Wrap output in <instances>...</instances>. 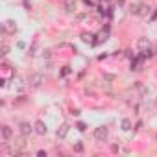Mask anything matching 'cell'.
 <instances>
[{
	"label": "cell",
	"mask_w": 157,
	"mask_h": 157,
	"mask_svg": "<svg viewBox=\"0 0 157 157\" xmlns=\"http://www.w3.org/2000/svg\"><path fill=\"white\" fill-rule=\"evenodd\" d=\"M142 67H144V57L142 56L139 59H133L131 61V70H142Z\"/></svg>",
	"instance_id": "6"
},
{
	"label": "cell",
	"mask_w": 157,
	"mask_h": 157,
	"mask_svg": "<svg viewBox=\"0 0 157 157\" xmlns=\"http://www.w3.org/2000/svg\"><path fill=\"white\" fill-rule=\"evenodd\" d=\"M15 30H17L15 22H13V21H6V26H4V30H2V32H15Z\"/></svg>",
	"instance_id": "12"
},
{
	"label": "cell",
	"mask_w": 157,
	"mask_h": 157,
	"mask_svg": "<svg viewBox=\"0 0 157 157\" xmlns=\"http://www.w3.org/2000/svg\"><path fill=\"white\" fill-rule=\"evenodd\" d=\"M151 19H157V11H155V13H153V17H151Z\"/></svg>",
	"instance_id": "24"
},
{
	"label": "cell",
	"mask_w": 157,
	"mask_h": 157,
	"mask_svg": "<svg viewBox=\"0 0 157 157\" xmlns=\"http://www.w3.org/2000/svg\"><path fill=\"white\" fill-rule=\"evenodd\" d=\"M135 87H137V89L140 91V96H146V94H148V89H146V87H144V85H142L140 82H137V83H135Z\"/></svg>",
	"instance_id": "15"
},
{
	"label": "cell",
	"mask_w": 157,
	"mask_h": 157,
	"mask_svg": "<svg viewBox=\"0 0 157 157\" xmlns=\"http://www.w3.org/2000/svg\"><path fill=\"white\" fill-rule=\"evenodd\" d=\"M68 72H70V70H68V67H65V68H63V72H61V74H63V76H67V74H68Z\"/></svg>",
	"instance_id": "22"
},
{
	"label": "cell",
	"mask_w": 157,
	"mask_h": 157,
	"mask_svg": "<svg viewBox=\"0 0 157 157\" xmlns=\"http://www.w3.org/2000/svg\"><path fill=\"white\" fill-rule=\"evenodd\" d=\"M102 41H107V28H105V32H102V33L98 35V41H96V43H102Z\"/></svg>",
	"instance_id": "18"
},
{
	"label": "cell",
	"mask_w": 157,
	"mask_h": 157,
	"mask_svg": "<svg viewBox=\"0 0 157 157\" xmlns=\"http://www.w3.org/2000/svg\"><path fill=\"white\" fill-rule=\"evenodd\" d=\"M8 52H10V46H8V44L4 43L2 46H0V56H2V57H4V56H8Z\"/></svg>",
	"instance_id": "17"
},
{
	"label": "cell",
	"mask_w": 157,
	"mask_h": 157,
	"mask_svg": "<svg viewBox=\"0 0 157 157\" xmlns=\"http://www.w3.org/2000/svg\"><path fill=\"white\" fill-rule=\"evenodd\" d=\"M82 41H83V43L96 44V41H94V33H82Z\"/></svg>",
	"instance_id": "10"
},
{
	"label": "cell",
	"mask_w": 157,
	"mask_h": 157,
	"mask_svg": "<svg viewBox=\"0 0 157 157\" xmlns=\"http://www.w3.org/2000/svg\"><path fill=\"white\" fill-rule=\"evenodd\" d=\"M78 129H80V131H85L87 128H85V124H83V122H78Z\"/></svg>",
	"instance_id": "21"
},
{
	"label": "cell",
	"mask_w": 157,
	"mask_h": 157,
	"mask_svg": "<svg viewBox=\"0 0 157 157\" xmlns=\"http://www.w3.org/2000/svg\"><path fill=\"white\" fill-rule=\"evenodd\" d=\"M139 10H140V4H129V13L131 15H139Z\"/></svg>",
	"instance_id": "13"
},
{
	"label": "cell",
	"mask_w": 157,
	"mask_h": 157,
	"mask_svg": "<svg viewBox=\"0 0 157 157\" xmlns=\"http://www.w3.org/2000/svg\"><path fill=\"white\" fill-rule=\"evenodd\" d=\"M155 54H157V44H155Z\"/></svg>",
	"instance_id": "25"
},
{
	"label": "cell",
	"mask_w": 157,
	"mask_h": 157,
	"mask_svg": "<svg viewBox=\"0 0 157 157\" xmlns=\"http://www.w3.org/2000/svg\"><path fill=\"white\" fill-rule=\"evenodd\" d=\"M150 13V6H146V4H140V10H139V15L140 17H146Z\"/></svg>",
	"instance_id": "14"
},
{
	"label": "cell",
	"mask_w": 157,
	"mask_h": 157,
	"mask_svg": "<svg viewBox=\"0 0 157 157\" xmlns=\"http://www.w3.org/2000/svg\"><path fill=\"white\" fill-rule=\"evenodd\" d=\"M67 133H68V124H63V126H61V128H57V131H56L57 139H65V137H67Z\"/></svg>",
	"instance_id": "8"
},
{
	"label": "cell",
	"mask_w": 157,
	"mask_h": 157,
	"mask_svg": "<svg viewBox=\"0 0 157 157\" xmlns=\"http://www.w3.org/2000/svg\"><path fill=\"white\" fill-rule=\"evenodd\" d=\"M85 19H87V13H78V15H76V21H78V22H82V21H85Z\"/></svg>",
	"instance_id": "19"
},
{
	"label": "cell",
	"mask_w": 157,
	"mask_h": 157,
	"mask_svg": "<svg viewBox=\"0 0 157 157\" xmlns=\"http://www.w3.org/2000/svg\"><path fill=\"white\" fill-rule=\"evenodd\" d=\"M74 150H76V151H83V144H82V142H78V144L74 146Z\"/></svg>",
	"instance_id": "20"
},
{
	"label": "cell",
	"mask_w": 157,
	"mask_h": 157,
	"mask_svg": "<svg viewBox=\"0 0 157 157\" xmlns=\"http://www.w3.org/2000/svg\"><path fill=\"white\" fill-rule=\"evenodd\" d=\"M37 155H39V157H46V151H43V150H41V151H37Z\"/></svg>",
	"instance_id": "23"
},
{
	"label": "cell",
	"mask_w": 157,
	"mask_h": 157,
	"mask_svg": "<svg viewBox=\"0 0 157 157\" xmlns=\"http://www.w3.org/2000/svg\"><path fill=\"white\" fill-rule=\"evenodd\" d=\"M2 137H4L6 140H10V139L13 137V129H11L10 126H2Z\"/></svg>",
	"instance_id": "9"
},
{
	"label": "cell",
	"mask_w": 157,
	"mask_h": 157,
	"mask_svg": "<svg viewBox=\"0 0 157 157\" xmlns=\"http://www.w3.org/2000/svg\"><path fill=\"white\" fill-rule=\"evenodd\" d=\"M107 135H109L107 126H98V128L94 129V139H96V140H100V142H104V140L107 139Z\"/></svg>",
	"instance_id": "1"
},
{
	"label": "cell",
	"mask_w": 157,
	"mask_h": 157,
	"mask_svg": "<svg viewBox=\"0 0 157 157\" xmlns=\"http://www.w3.org/2000/svg\"><path fill=\"white\" fill-rule=\"evenodd\" d=\"M137 46H139L140 52L146 50V48H150V39H148V37H140V39L137 41Z\"/></svg>",
	"instance_id": "7"
},
{
	"label": "cell",
	"mask_w": 157,
	"mask_h": 157,
	"mask_svg": "<svg viewBox=\"0 0 157 157\" xmlns=\"http://www.w3.org/2000/svg\"><path fill=\"white\" fill-rule=\"evenodd\" d=\"M32 131H35V128H32L28 122H22V124H21V135L28 137V135H32Z\"/></svg>",
	"instance_id": "5"
},
{
	"label": "cell",
	"mask_w": 157,
	"mask_h": 157,
	"mask_svg": "<svg viewBox=\"0 0 157 157\" xmlns=\"http://www.w3.org/2000/svg\"><path fill=\"white\" fill-rule=\"evenodd\" d=\"M28 82H30V85H32V87H39V85L44 82V76H43V74H32Z\"/></svg>",
	"instance_id": "2"
},
{
	"label": "cell",
	"mask_w": 157,
	"mask_h": 157,
	"mask_svg": "<svg viewBox=\"0 0 157 157\" xmlns=\"http://www.w3.org/2000/svg\"><path fill=\"white\" fill-rule=\"evenodd\" d=\"M63 10H65V13H74L76 11V0H65Z\"/></svg>",
	"instance_id": "4"
},
{
	"label": "cell",
	"mask_w": 157,
	"mask_h": 157,
	"mask_svg": "<svg viewBox=\"0 0 157 157\" xmlns=\"http://www.w3.org/2000/svg\"><path fill=\"white\" fill-rule=\"evenodd\" d=\"M122 129H124V131H129V129H131V120L124 118V120H122Z\"/></svg>",
	"instance_id": "16"
},
{
	"label": "cell",
	"mask_w": 157,
	"mask_h": 157,
	"mask_svg": "<svg viewBox=\"0 0 157 157\" xmlns=\"http://www.w3.org/2000/svg\"><path fill=\"white\" fill-rule=\"evenodd\" d=\"M107 2H111V0H107Z\"/></svg>",
	"instance_id": "26"
},
{
	"label": "cell",
	"mask_w": 157,
	"mask_h": 157,
	"mask_svg": "<svg viewBox=\"0 0 157 157\" xmlns=\"http://www.w3.org/2000/svg\"><path fill=\"white\" fill-rule=\"evenodd\" d=\"M13 146L19 148V150H22V148L26 146V142H24V135H22V137H17V139L13 140Z\"/></svg>",
	"instance_id": "11"
},
{
	"label": "cell",
	"mask_w": 157,
	"mask_h": 157,
	"mask_svg": "<svg viewBox=\"0 0 157 157\" xmlns=\"http://www.w3.org/2000/svg\"><path fill=\"white\" fill-rule=\"evenodd\" d=\"M33 128H35V133H37V135H46V131H48V128H46V124H44L43 120H37Z\"/></svg>",
	"instance_id": "3"
}]
</instances>
